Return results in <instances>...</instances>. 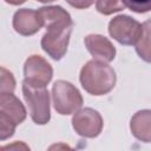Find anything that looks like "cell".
<instances>
[{"mask_svg":"<svg viewBox=\"0 0 151 151\" xmlns=\"http://www.w3.org/2000/svg\"><path fill=\"white\" fill-rule=\"evenodd\" d=\"M46 33L42 35L40 45L52 59L60 60L67 52L73 21L68 12L52 15L44 19Z\"/></svg>","mask_w":151,"mask_h":151,"instance_id":"cell-1","label":"cell"},{"mask_svg":"<svg viewBox=\"0 0 151 151\" xmlns=\"http://www.w3.org/2000/svg\"><path fill=\"white\" fill-rule=\"evenodd\" d=\"M79 80L87 93L92 96H104L114 87L117 76L110 65L93 59L81 67Z\"/></svg>","mask_w":151,"mask_h":151,"instance_id":"cell-2","label":"cell"},{"mask_svg":"<svg viewBox=\"0 0 151 151\" xmlns=\"http://www.w3.org/2000/svg\"><path fill=\"white\" fill-rule=\"evenodd\" d=\"M27 112L21 101L13 93L0 94V140L14 134L17 125L26 119Z\"/></svg>","mask_w":151,"mask_h":151,"instance_id":"cell-3","label":"cell"},{"mask_svg":"<svg viewBox=\"0 0 151 151\" xmlns=\"http://www.w3.org/2000/svg\"><path fill=\"white\" fill-rule=\"evenodd\" d=\"M22 96L28 106L29 116L37 125H45L51 119L50 93L45 86H35L22 81Z\"/></svg>","mask_w":151,"mask_h":151,"instance_id":"cell-4","label":"cell"},{"mask_svg":"<svg viewBox=\"0 0 151 151\" xmlns=\"http://www.w3.org/2000/svg\"><path fill=\"white\" fill-rule=\"evenodd\" d=\"M53 107L57 113L68 116L79 111L83 106V97L79 90L66 80H57L52 86Z\"/></svg>","mask_w":151,"mask_h":151,"instance_id":"cell-5","label":"cell"},{"mask_svg":"<svg viewBox=\"0 0 151 151\" xmlns=\"http://www.w3.org/2000/svg\"><path fill=\"white\" fill-rule=\"evenodd\" d=\"M109 34L122 45H136L142 34V24L129 15L120 14L110 20Z\"/></svg>","mask_w":151,"mask_h":151,"instance_id":"cell-6","label":"cell"},{"mask_svg":"<svg viewBox=\"0 0 151 151\" xmlns=\"http://www.w3.org/2000/svg\"><path fill=\"white\" fill-rule=\"evenodd\" d=\"M103 117L98 111L91 107H85L74 113L72 117V127L81 137L96 138L103 130Z\"/></svg>","mask_w":151,"mask_h":151,"instance_id":"cell-7","label":"cell"},{"mask_svg":"<svg viewBox=\"0 0 151 151\" xmlns=\"http://www.w3.org/2000/svg\"><path fill=\"white\" fill-rule=\"evenodd\" d=\"M24 77L27 83L35 86H47L53 77L51 64L41 55L33 54L24 64Z\"/></svg>","mask_w":151,"mask_h":151,"instance_id":"cell-8","label":"cell"},{"mask_svg":"<svg viewBox=\"0 0 151 151\" xmlns=\"http://www.w3.org/2000/svg\"><path fill=\"white\" fill-rule=\"evenodd\" d=\"M12 25L14 31L24 37H29L35 34L44 26L39 12L29 8L18 9L13 15Z\"/></svg>","mask_w":151,"mask_h":151,"instance_id":"cell-9","label":"cell"},{"mask_svg":"<svg viewBox=\"0 0 151 151\" xmlns=\"http://www.w3.org/2000/svg\"><path fill=\"white\" fill-rule=\"evenodd\" d=\"M84 44L93 59L104 63H110L116 57V47L104 35L88 34L84 38Z\"/></svg>","mask_w":151,"mask_h":151,"instance_id":"cell-10","label":"cell"},{"mask_svg":"<svg viewBox=\"0 0 151 151\" xmlns=\"http://www.w3.org/2000/svg\"><path fill=\"white\" fill-rule=\"evenodd\" d=\"M130 130L138 140L151 143V110H140L136 112L130 120Z\"/></svg>","mask_w":151,"mask_h":151,"instance_id":"cell-11","label":"cell"},{"mask_svg":"<svg viewBox=\"0 0 151 151\" xmlns=\"http://www.w3.org/2000/svg\"><path fill=\"white\" fill-rule=\"evenodd\" d=\"M134 46L139 58L151 64V20L142 24V34Z\"/></svg>","mask_w":151,"mask_h":151,"instance_id":"cell-12","label":"cell"},{"mask_svg":"<svg viewBox=\"0 0 151 151\" xmlns=\"http://www.w3.org/2000/svg\"><path fill=\"white\" fill-rule=\"evenodd\" d=\"M96 8L104 15H111L116 12L123 11L125 5L123 0H97Z\"/></svg>","mask_w":151,"mask_h":151,"instance_id":"cell-13","label":"cell"},{"mask_svg":"<svg viewBox=\"0 0 151 151\" xmlns=\"http://www.w3.org/2000/svg\"><path fill=\"white\" fill-rule=\"evenodd\" d=\"M0 76V93H13V91L15 90V79L13 77V73L7 68L1 67Z\"/></svg>","mask_w":151,"mask_h":151,"instance_id":"cell-14","label":"cell"},{"mask_svg":"<svg viewBox=\"0 0 151 151\" xmlns=\"http://www.w3.org/2000/svg\"><path fill=\"white\" fill-rule=\"evenodd\" d=\"M125 7L136 13H146L151 11V0H123Z\"/></svg>","mask_w":151,"mask_h":151,"instance_id":"cell-15","label":"cell"},{"mask_svg":"<svg viewBox=\"0 0 151 151\" xmlns=\"http://www.w3.org/2000/svg\"><path fill=\"white\" fill-rule=\"evenodd\" d=\"M68 5H71L74 8L78 9H85L88 8L90 6H92L94 4V0H65Z\"/></svg>","mask_w":151,"mask_h":151,"instance_id":"cell-16","label":"cell"},{"mask_svg":"<svg viewBox=\"0 0 151 151\" xmlns=\"http://www.w3.org/2000/svg\"><path fill=\"white\" fill-rule=\"evenodd\" d=\"M7 4L9 5H13V6H18V5H21L24 2H26L27 0H5Z\"/></svg>","mask_w":151,"mask_h":151,"instance_id":"cell-17","label":"cell"},{"mask_svg":"<svg viewBox=\"0 0 151 151\" xmlns=\"http://www.w3.org/2000/svg\"><path fill=\"white\" fill-rule=\"evenodd\" d=\"M37 1L42 2V4H47V2H53V1H55V0H37Z\"/></svg>","mask_w":151,"mask_h":151,"instance_id":"cell-18","label":"cell"}]
</instances>
